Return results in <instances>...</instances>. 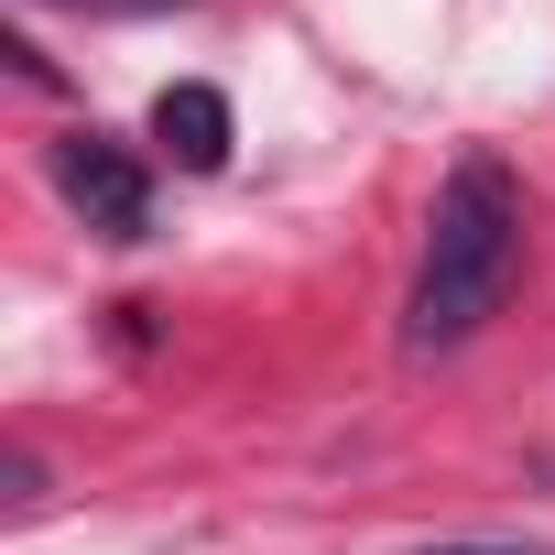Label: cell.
Listing matches in <instances>:
<instances>
[{"mask_svg":"<svg viewBox=\"0 0 555 555\" xmlns=\"http://www.w3.org/2000/svg\"><path fill=\"white\" fill-rule=\"evenodd\" d=\"M544 479H555V468H544Z\"/></svg>","mask_w":555,"mask_h":555,"instance_id":"6","label":"cell"},{"mask_svg":"<svg viewBox=\"0 0 555 555\" xmlns=\"http://www.w3.org/2000/svg\"><path fill=\"white\" fill-rule=\"evenodd\" d=\"M414 555H544V544H512V533H447V544H414Z\"/></svg>","mask_w":555,"mask_h":555,"instance_id":"4","label":"cell"},{"mask_svg":"<svg viewBox=\"0 0 555 555\" xmlns=\"http://www.w3.org/2000/svg\"><path fill=\"white\" fill-rule=\"evenodd\" d=\"M66 12H175V0H66Z\"/></svg>","mask_w":555,"mask_h":555,"instance_id":"5","label":"cell"},{"mask_svg":"<svg viewBox=\"0 0 555 555\" xmlns=\"http://www.w3.org/2000/svg\"><path fill=\"white\" fill-rule=\"evenodd\" d=\"M153 142H164L185 175H218V164H229V99H218L207 77L164 88V99H153Z\"/></svg>","mask_w":555,"mask_h":555,"instance_id":"3","label":"cell"},{"mask_svg":"<svg viewBox=\"0 0 555 555\" xmlns=\"http://www.w3.org/2000/svg\"><path fill=\"white\" fill-rule=\"evenodd\" d=\"M44 175H55V196H66L99 240H142V229H153V175H142L131 142H109V131H55V142H44Z\"/></svg>","mask_w":555,"mask_h":555,"instance_id":"2","label":"cell"},{"mask_svg":"<svg viewBox=\"0 0 555 555\" xmlns=\"http://www.w3.org/2000/svg\"><path fill=\"white\" fill-rule=\"evenodd\" d=\"M522 272V185L501 153H457V175L436 185V229H425V272L403 295V349L436 360V349H468L501 295Z\"/></svg>","mask_w":555,"mask_h":555,"instance_id":"1","label":"cell"}]
</instances>
